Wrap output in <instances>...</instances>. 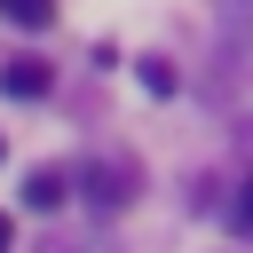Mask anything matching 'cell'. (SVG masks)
Instances as JSON below:
<instances>
[{"label":"cell","mask_w":253,"mask_h":253,"mask_svg":"<svg viewBox=\"0 0 253 253\" xmlns=\"http://www.w3.org/2000/svg\"><path fill=\"white\" fill-rule=\"evenodd\" d=\"M71 190H87V206H95V213H119V206L134 198V166L95 158V166H79V174H71Z\"/></svg>","instance_id":"6da1fadb"},{"label":"cell","mask_w":253,"mask_h":253,"mask_svg":"<svg viewBox=\"0 0 253 253\" xmlns=\"http://www.w3.org/2000/svg\"><path fill=\"white\" fill-rule=\"evenodd\" d=\"M0 87H8L16 103H40V95H47V63H40V55H16V63H0Z\"/></svg>","instance_id":"7a4b0ae2"},{"label":"cell","mask_w":253,"mask_h":253,"mask_svg":"<svg viewBox=\"0 0 253 253\" xmlns=\"http://www.w3.org/2000/svg\"><path fill=\"white\" fill-rule=\"evenodd\" d=\"M63 198H71V174H63V166H40V174L24 182V206H32V213H55Z\"/></svg>","instance_id":"3957f363"},{"label":"cell","mask_w":253,"mask_h":253,"mask_svg":"<svg viewBox=\"0 0 253 253\" xmlns=\"http://www.w3.org/2000/svg\"><path fill=\"white\" fill-rule=\"evenodd\" d=\"M0 16H8V24H24V32H40V24L55 16V0H0Z\"/></svg>","instance_id":"277c9868"},{"label":"cell","mask_w":253,"mask_h":253,"mask_svg":"<svg viewBox=\"0 0 253 253\" xmlns=\"http://www.w3.org/2000/svg\"><path fill=\"white\" fill-rule=\"evenodd\" d=\"M8 245H16V229H8V213H0V253H8Z\"/></svg>","instance_id":"5b68a950"},{"label":"cell","mask_w":253,"mask_h":253,"mask_svg":"<svg viewBox=\"0 0 253 253\" xmlns=\"http://www.w3.org/2000/svg\"><path fill=\"white\" fill-rule=\"evenodd\" d=\"M47 253H103V245H47Z\"/></svg>","instance_id":"8992f818"}]
</instances>
